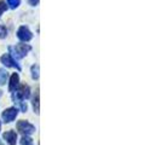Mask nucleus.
I'll list each match as a JSON object with an SVG mask.
<instances>
[{
  "label": "nucleus",
  "mask_w": 161,
  "mask_h": 145,
  "mask_svg": "<svg viewBox=\"0 0 161 145\" xmlns=\"http://www.w3.org/2000/svg\"><path fill=\"white\" fill-rule=\"evenodd\" d=\"M33 106H34V113L39 115V91H36L35 97L33 99Z\"/></svg>",
  "instance_id": "nucleus-9"
},
{
  "label": "nucleus",
  "mask_w": 161,
  "mask_h": 145,
  "mask_svg": "<svg viewBox=\"0 0 161 145\" xmlns=\"http://www.w3.org/2000/svg\"><path fill=\"white\" fill-rule=\"evenodd\" d=\"M17 129L22 133V134H25V136H29V134H32L35 132V127L31 125L28 121H24V120H21L17 122Z\"/></svg>",
  "instance_id": "nucleus-2"
},
{
  "label": "nucleus",
  "mask_w": 161,
  "mask_h": 145,
  "mask_svg": "<svg viewBox=\"0 0 161 145\" xmlns=\"http://www.w3.org/2000/svg\"><path fill=\"white\" fill-rule=\"evenodd\" d=\"M21 144L22 145H34V142H33V139L31 137L23 136L22 139H21Z\"/></svg>",
  "instance_id": "nucleus-11"
},
{
  "label": "nucleus",
  "mask_w": 161,
  "mask_h": 145,
  "mask_svg": "<svg viewBox=\"0 0 161 145\" xmlns=\"http://www.w3.org/2000/svg\"><path fill=\"white\" fill-rule=\"evenodd\" d=\"M19 0H8V4L10 5V8H18V5H19Z\"/></svg>",
  "instance_id": "nucleus-13"
},
{
  "label": "nucleus",
  "mask_w": 161,
  "mask_h": 145,
  "mask_svg": "<svg viewBox=\"0 0 161 145\" xmlns=\"http://www.w3.org/2000/svg\"><path fill=\"white\" fill-rule=\"evenodd\" d=\"M6 8H8V6H6V4L4 3V1H0V17H1V15L6 11Z\"/></svg>",
  "instance_id": "nucleus-15"
},
{
  "label": "nucleus",
  "mask_w": 161,
  "mask_h": 145,
  "mask_svg": "<svg viewBox=\"0 0 161 145\" xmlns=\"http://www.w3.org/2000/svg\"><path fill=\"white\" fill-rule=\"evenodd\" d=\"M0 126H1V123H0Z\"/></svg>",
  "instance_id": "nucleus-18"
},
{
  "label": "nucleus",
  "mask_w": 161,
  "mask_h": 145,
  "mask_svg": "<svg viewBox=\"0 0 161 145\" xmlns=\"http://www.w3.org/2000/svg\"><path fill=\"white\" fill-rule=\"evenodd\" d=\"M0 61H1V63H3V64L6 65V67H15V68H17L18 70H21V67L17 64L16 59H14V58H12V56H11L10 53H6V55L1 56Z\"/></svg>",
  "instance_id": "nucleus-6"
},
{
  "label": "nucleus",
  "mask_w": 161,
  "mask_h": 145,
  "mask_svg": "<svg viewBox=\"0 0 161 145\" xmlns=\"http://www.w3.org/2000/svg\"><path fill=\"white\" fill-rule=\"evenodd\" d=\"M4 139L8 142L10 145H16L17 142V134L15 131H8L4 133Z\"/></svg>",
  "instance_id": "nucleus-7"
},
{
  "label": "nucleus",
  "mask_w": 161,
  "mask_h": 145,
  "mask_svg": "<svg viewBox=\"0 0 161 145\" xmlns=\"http://www.w3.org/2000/svg\"><path fill=\"white\" fill-rule=\"evenodd\" d=\"M31 46L29 45H25V44H18L15 47H8V51H10V55L12 56L14 59H19L24 57L29 51H31Z\"/></svg>",
  "instance_id": "nucleus-1"
},
{
  "label": "nucleus",
  "mask_w": 161,
  "mask_h": 145,
  "mask_svg": "<svg viewBox=\"0 0 161 145\" xmlns=\"http://www.w3.org/2000/svg\"><path fill=\"white\" fill-rule=\"evenodd\" d=\"M17 36H18V39H19V40L29 41V40H32L33 34H32V32L27 28V27L22 25V27H19V29H18V32H17Z\"/></svg>",
  "instance_id": "nucleus-3"
},
{
  "label": "nucleus",
  "mask_w": 161,
  "mask_h": 145,
  "mask_svg": "<svg viewBox=\"0 0 161 145\" xmlns=\"http://www.w3.org/2000/svg\"><path fill=\"white\" fill-rule=\"evenodd\" d=\"M16 92V96L19 100H24V99L29 98V96H31V89H29V86H27V85H21L17 89Z\"/></svg>",
  "instance_id": "nucleus-5"
},
{
  "label": "nucleus",
  "mask_w": 161,
  "mask_h": 145,
  "mask_svg": "<svg viewBox=\"0 0 161 145\" xmlns=\"http://www.w3.org/2000/svg\"><path fill=\"white\" fill-rule=\"evenodd\" d=\"M3 96V92H1V91H0V97Z\"/></svg>",
  "instance_id": "nucleus-17"
},
{
  "label": "nucleus",
  "mask_w": 161,
  "mask_h": 145,
  "mask_svg": "<svg viewBox=\"0 0 161 145\" xmlns=\"http://www.w3.org/2000/svg\"><path fill=\"white\" fill-rule=\"evenodd\" d=\"M28 3L32 5V6H36L39 4V0H28Z\"/></svg>",
  "instance_id": "nucleus-16"
},
{
  "label": "nucleus",
  "mask_w": 161,
  "mask_h": 145,
  "mask_svg": "<svg viewBox=\"0 0 161 145\" xmlns=\"http://www.w3.org/2000/svg\"><path fill=\"white\" fill-rule=\"evenodd\" d=\"M6 35H8V30H6V28H5L4 25H0V38H1V39H4Z\"/></svg>",
  "instance_id": "nucleus-14"
},
{
  "label": "nucleus",
  "mask_w": 161,
  "mask_h": 145,
  "mask_svg": "<svg viewBox=\"0 0 161 145\" xmlns=\"http://www.w3.org/2000/svg\"><path fill=\"white\" fill-rule=\"evenodd\" d=\"M8 80V72L5 69H0V85H5Z\"/></svg>",
  "instance_id": "nucleus-10"
},
{
  "label": "nucleus",
  "mask_w": 161,
  "mask_h": 145,
  "mask_svg": "<svg viewBox=\"0 0 161 145\" xmlns=\"http://www.w3.org/2000/svg\"><path fill=\"white\" fill-rule=\"evenodd\" d=\"M32 78L33 79L39 78V65H33L32 67Z\"/></svg>",
  "instance_id": "nucleus-12"
},
{
  "label": "nucleus",
  "mask_w": 161,
  "mask_h": 145,
  "mask_svg": "<svg viewBox=\"0 0 161 145\" xmlns=\"http://www.w3.org/2000/svg\"><path fill=\"white\" fill-rule=\"evenodd\" d=\"M18 82H19V76H18L17 72H14V74L11 75V79H10L8 91H10V92H14V91L18 87Z\"/></svg>",
  "instance_id": "nucleus-8"
},
{
  "label": "nucleus",
  "mask_w": 161,
  "mask_h": 145,
  "mask_svg": "<svg viewBox=\"0 0 161 145\" xmlns=\"http://www.w3.org/2000/svg\"><path fill=\"white\" fill-rule=\"evenodd\" d=\"M18 115V110L16 108H8L6 110H4L3 113V119L5 122H12V121L16 119V116Z\"/></svg>",
  "instance_id": "nucleus-4"
}]
</instances>
